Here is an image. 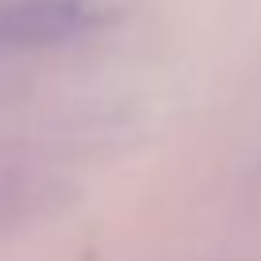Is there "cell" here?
<instances>
[{"instance_id":"1","label":"cell","mask_w":261,"mask_h":261,"mask_svg":"<svg viewBox=\"0 0 261 261\" xmlns=\"http://www.w3.org/2000/svg\"><path fill=\"white\" fill-rule=\"evenodd\" d=\"M135 0H0V54L92 39L123 23Z\"/></svg>"}]
</instances>
